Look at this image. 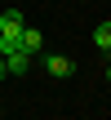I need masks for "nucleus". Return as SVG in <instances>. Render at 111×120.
<instances>
[{"mask_svg": "<svg viewBox=\"0 0 111 120\" xmlns=\"http://www.w3.org/2000/svg\"><path fill=\"white\" fill-rule=\"evenodd\" d=\"M22 27H27L22 9H4V13H0V58L22 49Z\"/></svg>", "mask_w": 111, "mask_h": 120, "instance_id": "obj_1", "label": "nucleus"}, {"mask_svg": "<svg viewBox=\"0 0 111 120\" xmlns=\"http://www.w3.org/2000/svg\"><path fill=\"white\" fill-rule=\"evenodd\" d=\"M44 71H49L53 80H67V76H71V58H62V53H49V58H44Z\"/></svg>", "mask_w": 111, "mask_h": 120, "instance_id": "obj_3", "label": "nucleus"}, {"mask_svg": "<svg viewBox=\"0 0 111 120\" xmlns=\"http://www.w3.org/2000/svg\"><path fill=\"white\" fill-rule=\"evenodd\" d=\"M4 71L9 76H27L31 71V53H22V49L18 53H4Z\"/></svg>", "mask_w": 111, "mask_h": 120, "instance_id": "obj_2", "label": "nucleus"}, {"mask_svg": "<svg viewBox=\"0 0 111 120\" xmlns=\"http://www.w3.org/2000/svg\"><path fill=\"white\" fill-rule=\"evenodd\" d=\"M0 80H4V58H0Z\"/></svg>", "mask_w": 111, "mask_h": 120, "instance_id": "obj_6", "label": "nucleus"}, {"mask_svg": "<svg viewBox=\"0 0 111 120\" xmlns=\"http://www.w3.org/2000/svg\"><path fill=\"white\" fill-rule=\"evenodd\" d=\"M107 80H111V67H107Z\"/></svg>", "mask_w": 111, "mask_h": 120, "instance_id": "obj_7", "label": "nucleus"}, {"mask_svg": "<svg viewBox=\"0 0 111 120\" xmlns=\"http://www.w3.org/2000/svg\"><path fill=\"white\" fill-rule=\"evenodd\" d=\"M93 45L111 53V22H98V27H93Z\"/></svg>", "mask_w": 111, "mask_h": 120, "instance_id": "obj_5", "label": "nucleus"}, {"mask_svg": "<svg viewBox=\"0 0 111 120\" xmlns=\"http://www.w3.org/2000/svg\"><path fill=\"white\" fill-rule=\"evenodd\" d=\"M40 49H44V36L36 27H22V53H40Z\"/></svg>", "mask_w": 111, "mask_h": 120, "instance_id": "obj_4", "label": "nucleus"}]
</instances>
